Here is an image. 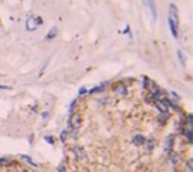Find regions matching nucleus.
Returning a JSON list of instances; mask_svg holds the SVG:
<instances>
[{
  "label": "nucleus",
  "mask_w": 193,
  "mask_h": 172,
  "mask_svg": "<svg viewBox=\"0 0 193 172\" xmlns=\"http://www.w3.org/2000/svg\"><path fill=\"white\" fill-rule=\"evenodd\" d=\"M167 23H169V27H171L172 35L177 38V36H178V24H180V20H178V9H177V6H175L174 3L169 6Z\"/></svg>",
  "instance_id": "nucleus-1"
},
{
  "label": "nucleus",
  "mask_w": 193,
  "mask_h": 172,
  "mask_svg": "<svg viewBox=\"0 0 193 172\" xmlns=\"http://www.w3.org/2000/svg\"><path fill=\"white\" fill-rule=\"evenodd\" d=\"M39 24H42V20H41L39 17L32 15V17H29L27 21H26V29H27L29 32H32V30H35V29L38 27Z\"/></svg>",
  "instance_id": "nucleus-2"
},
{
  "label": "nucleus",
  "mask_w": 193,
  "mask_h": 172,
  "mask_svg": "<svg viewBox=\"0 0 193 172\" xmlns=\"http://www.w3.org/2000/svg\"><path fill=\"white\" fill-rule=\"evenodd\" d=\"M70 129H78L80 126H81V116L78 115V113H74V115H71V118H70Z\"/></svg>",
  "instance_id": "nucleus-3"
},
{
  "label": "nucleus",
  "mask_w": 193,
  "mask_h": 172,
  "mask_svg": "<svg viewBox=\"0 0 193 172\" xmlns=\"http://www.w3.org/2000/svg\"><path fill=\"white\" fill-rule=\"evenodd\" d=\"M143 3H145V6L150 9V12H151V18H153V21L157 20V11H155V5H154V0H143Z\"/></svg>",
  "instance_id": "nucleus-4"
},
{
  "label": "nucleus",
  "mask_w": 193,
  "mask_h": 172,
  "mask_svg": "<svg viewBox=\"0 0 193 172\" xmlns=\"http://www.w3.org/2000/svg\"><path fill=\"white\" fill-rule=\"evenodd\" d=\"M74 154H76V159L77 160H84L86 159V153L81 146H74Z\"/></svg>",
  "instance_id": "nucleus-5"
},
{
  "label": "nucleus",
  "mask_w": 193,
  "mask_h": 172,
  "mask_svg": "<svg viewBox=\"0 0 193 172\" xmlns=\"http://www.w3.org/2000/svg\"><path fill=\"white\" fill-rule=\"evenodd\" d=\"M133 143L134 145H145L146 143V139L142 134H136V136H133Z\"/></svg>",
  "instance_id": "nucleus-6"
},
{
  "label": "nucleus",
  "mask_w": 193,
  "mask_h": 172,
  "mask_svg": "<svg viewBox=\"0 0 193 172\" xmlns=\"http://www.w3.org/2000/svg\"><path fill=\"white\" fill-rule=\"evenodd\" d=\"M172 148H174V134H169V137L166 139V150L172 151Z\"/></svg>",
  "instance_id": "nucleus-7"
},
{
  "label": "nucleus",
  "mask_w": 193,
  "mask_h": 172,
  "mask_svg": "<svg viewBox=\"0 0 193 172\" xmlns=\"http://www.w3.org/2000/svg\"><path fill=\"white\" fill-rule=\"evenodd\" d=\"M56 35H57V27H53V29L45 35V40H53V38H56Z\"/></svg>",
  "instance_id": "nucleus-8"
},
{
  "label": "nucleus",
  "mask_w": 193,
  "mask_h": 172,
  "mask_svg": "<svg viewBox=\"0 0 193 172\" xmlns=\"http://www.w3.org/2000/svg\"><path fill=\"white\" fill-rule=\"evenodd\" d=\"M178 59H180L181 65H186V54H184L183 50H178Z\"/></svg>",
  "instance_id": "nucleus-9"
},
{
  "label": "nucleus",
  "mask_w": 193,
  "mask_h": 172,
  "mask_svg": "<svg viewBox=\"0 0 193 172\" xmlns=\"http://www.w3.org/2000/svg\"><path fill=\"white\" fill-rule=\"evenodd\" d=\"M116 92H118L119 95H127V89H125V86H124V85H119V86H118Z\"/></svg>",
  "instance_id": "nucleus-10"
},
{
  "label": "nucleus",
  "mask_w": 193,
  "mask_h": 172,
  "mask_svg": "<svg viewBox=\"0 0 193 172\" xmlns=\"http://www.w3.org/2000/svg\"><path fill=\"white\" fill-rule=\"evenodd\" d=\"M23 160H26V162H27V163H30L32 166H36V163H35V162H33L29 156H23Z\"/></svg>",
  "instance_id": "nucleus-11"
},
{
  "label": "nucleus",
  "mask_w": 193,
  "mask_h": 172,
  "mask_svg": "<svg viewBox=\"0 0 193 172\" xmlns=\"http://www.w3.org/2000/svg\"><path fill=\"white\" fill-rule=\"evenodd\" d=\"M186 136H187V140H189V142H192V140H193V137H192V130H190V129L186 130Z\"/></svg>",
  "instance_id": "nucleus-12"
},
{
  "label": "nucleus",
  "mask_w": 193,
  "mask_h": 172,
  "mask_svg": "<svg viewBox=\"0 0 193 172\" xmlns=\"http://www.w3.org/2000/svg\"><path fill=\"white\" fill-rule=\"evenodd\" d=\"M154 145H155V140H150V142H148V150H150V151L154 150Z\"/></svg>",
  "instance_id": "nucleus-13"
},
{
  "label": "nucleus",
  "mask_w": 193,
  "mask_h": 172,
  "mask_svg": "<svg viewBox=\"0 0 193 172\" xmlns=\"http://www.w3.org/2000/svg\"><path fill=\"white\" fill-rule=\"evenodd\" d=\"M44 139H45V140H47L48 143H53V137H51V136H45Z\"/></svg>",
  "instance_id": "nucleus-14"
},
{
  "label": "nucleus",
  "mask_w": 193,
  "mask_h": 172,
  "mask_svg": "<svg viewBox=\"0 0 193 172\" xmlns=\"http://www.w3.org/2000/svg\"><path fill=\"white\" fill-rule=\"evenodd\" d=\"M187 171L192 172V160H189V162H187Z\"/></svg>",
  "instance_id": "nucleus-15"
},
{
  "label": "nucleus",
  "mask_w": 193,
  "mask_h": 172,
  "mask_svg": "<svg viewBox=\"0 0 193 172\" xmlns=\"http://www.w3.org/2000/svg\"><path fill=\"white\" fill-rule=\"evenodd\" d=\"M86 92H88V89H86V88H81V89L78 91V94H80V95H83V94H86Z\"/></svg>",
  "instance_id": "nucleus-16"
},
{
  "label": "nucleus",
  "mask_w": 193,
  "mask_h": 172,
  "mask_svg": "<svg viewBox=\"0 0 193 172\" xmlns=\"http://www.w3.org/2000/svg\"><path fill=\"white\" fill-rule=\"evenodd\" d=\"M67 139V131H62V134H60V140H65Z\"/></svg>",
  "instance_id": "nucleus-17"
},
{
  "label": "nucleus",
  "mask_w": 193,
  "mask_h": 172,
  "mask_svg": "<svg viewBox=\"0 0 193 172\" xmlns=\"http://www.w3.org/2000/svg\"><path fill=\"white\" fill-rule=\"evenodd\" d=\"M0 89H3V91H8V89H11L9 86H6V85H0Z\"/></svg>",
  "instance_id": "nucleus-18"
},
{
  "label": "nucleus",
  "mask_w": 193,
  "mask_h": 172,
  "mask_svg": "<svg viewBox=\"0 0 193 172\" xmlns=\"http://www.w3.org/2000/svg\"><path fill=\"white\" fill-rule=\"evenodd\" d=\"M57 171H59V172H65V169H64V168H59Z\"/></svg>",
  "instance_id": "nucleus-19"
},
{
  "label": "nucleus",
  "mask_w": 193,
  "mask_h": 172,
  "mask_svg": "<svg viewBox=\"0 0 193 172\" xmlns=\"http://www.w3.org/2000/svg\"><path fill=\"white\" fill-rule=\"evenodd\" d=\"M23 172H29V171H23Z\"/></svg>",
  "instance_id": "nucleus-20"
}]
</instances>
